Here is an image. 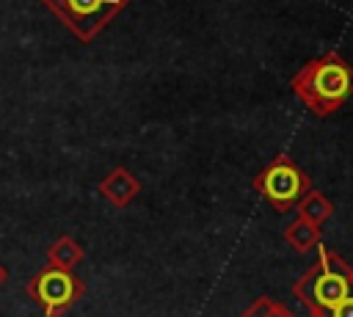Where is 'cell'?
Returning a JSON list of instances; mask_svg holds the SVG:
<instances>
[{
	"instance_id": "cell-8",
	"label": "cell",
	"mask_w": 353,
	"mask_h": 317,
	"mask_svg": "<svg viewBox=\"0 0 353 317\" xmlns=\"http://www.w3.org/2000/svg\"><path fill=\"white\" fill-rule=\"evenodd\" d=\"M331 212H334V204H331L320 190H309V193L298 201V218L309 221V223L317 226V229H320L323 221L331 218Z\"/></svg>"
},
{
	"instance_id": "cell-2",
	"label": "cell",
	"mask_w": 353,
	"mask_h": 317,
	"mask_svg": "<svg viewBox=\"0 0 353 317\" xmlns=\"http://www.w3.org/2000/svg\"><path fill=\"white\" fill-rule=\"evenodd\" d=\"M317 265L306 270L295 284V298L306 306L309 314H325L353 292V267H347L342 256L325 245H317Z\"/></svg>"
},
{
	"instance_id": "cell-12",
	"label": "cell",
	"mask_w": 353,
	"mask_h": 317,
	"mask_svg": "<svg viewBox=\"0 0 353 317\" xmlns=\"http://www.w3.org/2000/svg\"><path fill=\"white\" fill-rule=\"evenodd\" d=\"M240 317H254V309H251V306H248V309H245V311H243V314H240Z\"/></svg>"
},
{
	"instance_id": "cell-5",
	"label": "cell",
	"mask_w": 353,
	"mask_h": 317,
	"mask_svg": "<svg viewBox=\"0 0 353 317\" xmlns=\"http://www.w3.org/2000/svg\"><path fill=\"white\" fill-rule=\"evenodd\" d=\"M254 187L276 207V209H290L292 204H298L309 190L312 182L309 176L295 165V160H290L287 154L273 157L265 171L254 179Z\"/></svg>"
},
{
	"instance_id": "cell-10",
	"label": "cell",
	"mask_w": 353,
	"mask_h": 317,
	"mask_svg": "<svg viewBox=\"0 0 353 317\" xmlns=\"http://www.w3.org/2000/svg\"><path fill=\"white\" fill-rule=\"evenodd\" d=\"M312 317H353V292H350L345 300H339L331 311H325V314H312Z\"/></svg>"
},
{
	"instance_id": "cell-1",
	"label": "cell",
	"mask_w": 353,
	"mask_h": 317,
	"mask_svg": "<svg viewBox=\"0 0 353 317\" xmlns=\"http://www.w3.org/2000/svg\"><path fill=\"white\" fill-rule=\"evenodd\" d=\"M290 85L314 116H331L353 96V69L345 58L328 52L309 61Z\"/></svg>"
},
{
	"instance_id": "cell-4",
	"label": "cell",
	"mask_w": 353,
	"mask_h": 317,
	"mask_svg": "<svg viewBox=\"0 0 353 317\" xmlns=\"http://www.w3.org/2000/svg\"><path fill=\"white\" fill-rule=\"evenodd\" d=\"M85 292L83 278H77L72 270H61V267H41L28 284H25V295L41 306L44 317H61L66 309H72Z\"/></svg>"
},
{
	"instance_id": "cell-9",
	"label": "cell",
	"mask_w": 353,
	"mask_h": 317,
	"mask_svg": "<svg viewBox=\"0 0 353 317\" xmlns=\"http://www.w3.org/2000/svg\"><path fill=\"white\" fill-rule=\"evenodd\" d=\"M284 240H287L295 251L306 254L309 248L320 245V229H317V226H312V223H309V221H303V218H295V221L284 229Z\"/></svg>"
},
{
	"instance_id": "cell-6",
	"label": "cell",
	"mask_w": 353,
	"mask_h": 317,
	"mask_svg": "<svg viewBox=\"0 0 353 317\" xmlns=\"http://www.w3.org/2000/svg\"><path fill=\"white\" fill-rule=\"evenodd\" d=\"M141 190V182L124 168V165H116L102 182H99V193L102 198H108L113 207H127Z\"/></svg>"
},
{
	"instance_id": "cell-3",
	"label": "cell",
	"mask_w": 353,
	"mask_h": 317,
	"mask_svg": "<svg viewBox=\"0 0 353 317\" xmlns=\"http://www.w3.org/2000/svg\"><path fill=\"white\" fill-rule=\"evenodd\" d=\"M77 41L88 44L99 36V30L130 6V0H41Z\"/></svg>"
},
{
	"instance_id": "cell-7",
	"label": "cell",
	"mask_w": 353,
	"mask_h": 317,
	"mask_svg": "<svg viewBox=\"0 0 353 317\" xmlns=\"http://www.w3.org/2000/svg\"><path fill=\"white\" fill-rule=\"evenodd\" d=\"M83 262V245L69 237V234H61L50 248H47V265L52 267H61V270H72Z\"/></svg>"
},
{
	"instance_id": "cell-11",
	"label": "cell",
	"mask_w": 353,
	"mask_h": 317,
	"mask_svg": "<svg viewBox=\"0 0 353 317\" xmlns=\"http://www.w3.org/2000/svg\"><path fill=\"white\" fill-rule=\"evenodd\" d=\"M3 281H6V267L0 265V287H3Z\"/></svg>"
}]
</instances>
